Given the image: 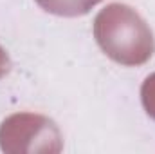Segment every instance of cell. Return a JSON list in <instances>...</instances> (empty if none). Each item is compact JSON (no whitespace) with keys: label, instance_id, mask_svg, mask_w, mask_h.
Returning a JSON list of instances; mask_svg holds the SVG:
<instances>
[{"label":"cell","instance_id":"cell-1","mask_svg":"<svg viewBox=\"0 0 155 154\" xmlns=\"http://www.w3.org/2000/svg\"><path fill=\"white\" fill-rule=\"evenodd\" d=\"M94 38L101 51L121 65L146 64L155 53L148 22L130 5L112 2L94 18Z\"/></svg>","mask_w":155,"mask_h":154},{"label":"cell","instance_id":"cell-2","mask_svg":"<svg viewBox=\"0 0 155 154\" xmlns=\"http://www.w3.org/2000/svg\"><path fill=\"white\" fill-rule=\"evenodd\" d=\"M0 149L7 154H58L63 136L49 116L15 113L0 125Z\"/></svg>","mask_w":155,"mask_h":154},{"label":"cell","instance_id":"cell-3","mask_svg":"<svg viewBox=\"0 0 155 154\" xmlns=\"http://www.w3.org/2000/svg\"><path fill=\"white\" fill-rule=\"evenodd\" d=\"M35 2L51 15L74 18L90 13V9L97 5L101 0H35Z\"/></svg>","mask_w":155,"mask_h":154},{"label":"cell","instance_id":"cell-4","mask_svg":"<svg viewBox=\"0 0 155 154\" xmlns=\"http://www.w3.org/2000/svg\"><path fill=\"white\" fill-rule=\"evenodd\" d=\"M141 102L146 114L155 120V73L148 75L141 85Z\"/></svg>","mask_w":155,"mask_h":154},{"label":"cell","instance_id":"cell-5","mask_svg":"<svg viewBox=\"0 0 155 154\" xmlns=\"http://www.w3.org/2000/svg\"><path fill=\"white\" fill-rule=\"evenodd\" d=\"M11 71V58L7 54V51L0 45V78H4Z\"/></svg>","mask_w":155,"mask_h":154}]
</instances>
